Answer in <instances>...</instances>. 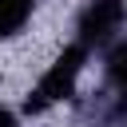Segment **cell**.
Returning <instances> with one entry per match:
<instances>
[{
	"instance_id": "obj_5",
	"label": "cell",
	"mask_w": 127,
	"mask_h": 127,
	"mask_svg": "<svg viewBox=\"0 0 127 127\" xmlns=\"http://www.w3.org/2000/svg\"><path fill=\"white\" fill-rule=\"evenodd\" d=\"M36 0H0V36H12L28 16H32Z\"/></svg>"
},
{
	"instance_id": "obj_1",
	"label": "cell",
	"mask_w": 127,
	"mask_h": 127,
	"mask_svg": "<svg viewBox=\"0 0 127 127\" xmlns=\"http://www.w3.org/2000/svg\"><path fill=\"white\" fill-rule=\"evenodd\" d=\"M83 60H87V48H83V44L64 48V56H60V60L40 75V83L32 87V95H28V111L40 115V111H48L52 103L67 99V95L75 91V79H79V71H83Z\"/></svg>"
},
{
	"instance_id": "obj_6",
	"label": "cell",
	"mask_w": 127,
	"mask_h": 127,
	"mask_svg": "<svg viewBox=\"0 0 127 127\" xmlns=\"http://www.w3.org/2000/svg\"><path fill=\"white\" fill-rule=\"evenodd\" d=\"M0 127H16V115H12V111H4V107H0Z\"/></svg>"
},
{
	"instance_id": "obj_3",
	"label": "cell",
	"mask_w": 127,
	"mask_h": 127,
	"mask_svg": "<svg viewBox=\"0 0 127 127\" xmlns=\"http://www.w3.org/2000/svg\"><path fill=\"white\" fill-rule=\"evenodd\" d=\"M95 127H123L127 123V87H103L99 99L91 103Z\"/></svg>"
},
{
	"instance_id": "obj_4",
	"label": "cell",
	"mask_w": 127,
	"mask_h": 127,
	"mask_svg": "<svg viewBox=\"0 0 127 127\" xmlns=\"http://www.w3.org/2000/svg\"><path fill=\"white\" fill-rule=\"evenodd\" d=\"M107 87H127V36L107 48Z\"/></svg>"
},
{
	"instance_id": "obj_2",
	"label": "cell",
	"mask_w": 127,
	"mask_h": 127,
	"mask_svg": "<svg viewBox=\"0 0 127 127\" xmlns=\"http://www.w3.org/2000/svg\"><path fill=\"white\" fill-rule=\"evenodd\" d=\"M123 20H127V4L123 0H87V8L79 12V44L87 52L115 44Z\"/></svg>"
}]
</instances>
